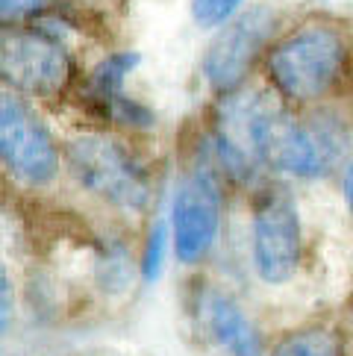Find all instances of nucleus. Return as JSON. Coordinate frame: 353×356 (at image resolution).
I'll return each mask as SVG.
<instances>
[{"label": "nucleus", "instance_id": "1", "mask_svg": "<svg viewBox=\"0 0 353 356\" xmlns=\"http://www.w3.org/2000/svg\"><path fill=\"white\" fill-rule=\"evenodd\" d=\"M350 47L330 24H304L277 42L265 56L274 92L288 104H315L342 83Z\"/></svg>", "mask_w": 353, "mask_h": 356}, {"label": "nucleus", "instance_id": "2", "mask_svg": "<svg viewBox=\"0 0 353 356\" xmlns=\"http://www.w3.org/2000/svg\"><path fill=\"white\" fill-rule=\"evenodd\" d=\"M68 165L88 192L109 200L112 207L142 209L150 200L147 171L112 136L88 133L74 138L68 145Z\"/></svg>", "mask_w": 353, "mask_h": 356}, {"label": "nucleus", "instance_id": "3", "mask_svg": "<svg viewBox=\"0 0 353 356\" xmlns=\"http://www.w3.org/2000/svg\"><path fill=\"white\" fill-rule=\"evenodd\" d=\"M0 165L30 186H47L59 174V147L47 124L15 92H0Z\"/></svg>", "mask_w": 353, "mask_h": 356}, {"label": "nucleus", "instance_id": "4", "mask_svg": "<svg viewBox=\"0 0 353 356\" xmlns=\"http://www.w3.org/2000/svg\"><path fill=\"white\" fill-rule=\"evenodd\" d=\"M74 71L71 54L54 35L35 30H0V80L24 95H59Z\"/></svg>", "mask_w": 353, "mask_h": 356}, {"label": "nucleus", "instance_id": "5", "mask_svg": "<svg viewBox=\"0 0 353 356\" xmlns=\"http://www.w3.org/2000/svg\"><path fill=\"white\" fill-rule=\"evenodd\" d=\"M304 236L295 200L283 188L262 192L254 209V265L265 283H288L300 268Z\"/></svg>", "mask_w": 353, "mask_h": 356}, {"label": "nucleus", "instance_id": "6", "mask_svg": "<svg viewBox=\"0 0 353 356\" xmlns=\"http://www.w3.org/2000/svg\"><path fill=\"white\" fill-rule=\"evenodd\" d=\"M277 27V18L268 6H254L227 21L221 33L212 39L204 56V77L221 95L242 88L254 62L268 47Z\"/></svg>", "mask_w": 353, "mask_h": 356}, {"label": "nucleus", "instance_id": "7", "mask_svg": "<svg viewBox=\"0 0 353 356\" xmlns=\"http://www.w3.org/2000/svg\"><path fill=\"white\" fill-rule=\"evenodd\" d=\"M221 227V186L212 168H195L180 183L171 209L174 250L183 265H195L206 257Z\"/></svg>", "mask_w": 353, "mask_h": 356}, {"label": "nucleus", "instance_id": "8", "mask_svg": "<svg viewBox=\"0 0 353 356\" xmlns=\"http://www.w3.org/2000/svg\"><path fill=\"white\" fill-rule=\"evenodd\" d=\"M204 321L215 345L230 356H262V336L233 298L209 291L204 298Z\"/></svg>", "mask_w": 353, "mask_h": 356}, {"label": "nucleus", "instance_id": "9", "mask_svg": "<svg viewBox=\"0 0 353 356\" xmlns=\"http://www.w3.org/2000/svg\"><path fill=\"white\" fill-rule=\"evenodd\" d=\"M142 62L138 54H115L109 56L106 62H100L97 71L92 74V92L97 95V100L104 104L112 118H118L121 124L127 127H150L154 124V115H150V109L136 104V100L124 92V80H127V74Z\"/></svg>", "mask_w": 353, "mask_h": 356}, {"label": "nucleus", "instance_id": "10", "mask_svg": "<svg viewBox=\"0 0 353 356\" xmlns=\"http://www.w3.org/2000/svg\"><path fill=\"white\" fill-rule=\"evenodd\" d=\"M271 356H345L342 339L330 327H304L288 333Z\"/></svg>", "mask_w": 353, "mask_h": 356}, {"label": "nucleus", "instance_id": "11", "mask_svg": "<svg viewBox=\"0 0 353 356\" xmlns=\"http://www.w3.org/2000/svg\"><path fill=\"white\" fill-rule=\"evenodd\" d=\"M165 253H168V224L159 221L147 236V245L142 253V277L145 280H159V274L165 271Z\"/></svg>", "mask_w": 353, "mask_h": 356}, {"label": "nucleus", "instance_id": "12", "mask_svg": "<svg viewBox=\"0 0 353 356\" xmlns=\"http://www.w3.org/2000/svg\"><path fill=\"white\" fill-rule=\"evenodd\" d=\"M245 0H195V18L204 27H224L236 18Z\"/></svg>", "mask_w": 353, "mask_h": 356}, {"label": "nucleus", "instance_id": "13", "mask_svg": "<svg viewBox=\"0 0 353 356\" xmlns=\"http://www.w3.org/2000/svg\"><path fill=\"white\" fill-rule=\"evenodd\" d=\"M50 6V0H0V24H15L39 15Z\"/></svg>", "mask_w": 353, "mask_h": 356}, {"label": "nucleus", "instance_id": "14", "mask_svg": "<svg viewBox=\"0 0 353 356\" xmlns=\"http://www.w3.org/2000/svg\"><path fill=\"white\" fill-rule=\"evenodd\" d=\"M12 318H15V289H12L6 268L0 265V336L12 327Z\"/></svg>", "mask_w": 353, "mask_h": 356}, {"label": "nucleus", "instance_id": "15", "mask_svg": "<svg viewBox=\"0 0 353 356\" xmlns=\"http://www.w3.org/2000/svg\"><path fill=\"white\" fill-rule=\"evenodd\" d=\"M342 192H345V200H347V207L353 212V162L345 168V177H342Z\"/></svg>", "mask_w": 353, "mask_h": 356}]
</instances>
